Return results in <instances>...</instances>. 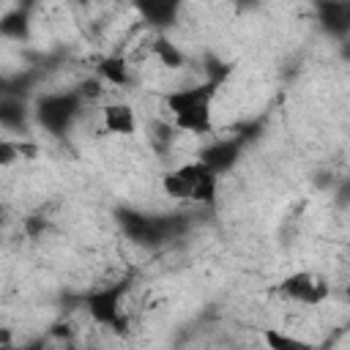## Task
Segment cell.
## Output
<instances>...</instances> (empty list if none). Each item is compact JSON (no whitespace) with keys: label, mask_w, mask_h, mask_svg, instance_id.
Instances as JSON below:
<instances>
[{"label":"cell","mask_w":350,"mask_h":350,"mask_svg":"<svg viewBox=\"0 0 350 350\" xmlns=\"http://www.w3.org/2000/svg\"><path fill=\"white\" fill-rule=\"evenodd\" d=\"M161 186H164V191H167V197H172V200H191V183L175 170V172H167L164 175V180H161Z\"/></svg>","instance_id":"8992f818"},{"label":"cell","mask_w":350,"mask_h":350,"mask_svg":"<svg viewBox=\"0 0 350 350\" xmlns=\"http://www.w3.org/2000/svg\"><path fill=\"white\" fill-rule=\"evenodd\" d=\"M153 52H156V57H159L167 68H180V66H183V55H180V49H178L175 44H170L167 38H159V41L153 44Z\"/></svg>","instance_id":"52a82bcc"},{"label":"cell","mask_w":350,"mask_h":350,"mask_svg":"<svg viewBox=\"0 0 350 350\" xmlns=\"http://www.w3.org/2000/svg\"><path fill=\"white\" fill-rule=\"evenodd\" d=\"M345 298H347V304H350V284H347V290H345Z\"/></svg>","instance_id":"9c48e42d"},{"label":"cell","mask_w":350,"mask_h":350,"mask_svg":"<svg viewBox=\"0 0 350 350\" xmlns=\"http://www.w3.org/2000/svg\"><path fill=\"white\" fill-rule=\"evenodd\" d=\"M126 60H120V57H107L104 63H101V74H104V79H109L112 85H123L126 82Z\"/></svg>","instance_id":"ba28073f"},{"label":"cell","mask_w":350,"mask_h":350,"mask_svg":"<svg viewBox=\"0 0 350 350\" xmlns=\"http://www.w3.org/2000/svg\"><path fill=\"white\" fill-rule=\"evenodd\" d=\"M19 350H41V347H19Z\"/></svg>","instance_id":"30bf717a"},{"label":"cell","mask_w":350,"mask_h":350,"mask_svg":"<svg viewBox=\"0 0 350 350\" xmlns=\"http://www.w3.org/2000/svg\"><path fill=\"white\" fill-rule=\"evenodd\" d=\"M279 293L287 295V298H293V301H298V304L317 306V304L328 295V284H325L320 276L309 273V271H298V273L287 276V279L279 284Z\"/></svg>","instance_id":"7a4b0ae2"},{"label":"cell","mask_w":350,"mask_h":350,"mask_svg":"<svg viewBox=\"0 0 350 350\" xmlns=\"http://www.w3.org/2000/svg\"><path fill=\"white\" fill-rule=\"evenodd\" d=\"M88 312L104 325H120V290H101L88 298Z\"/></svg>","instance_id":"3957f363"},{"label":"cell","mask_w":350,"mask_h":350,"mask_svg":"<svg viewBox=\"0 0 350 350\" xmlns=\"http://www.w3.org/2000/svg\"><path fill=\"white\" fill-rule=\"evenodd\" d=\"M262 339L268 342L271 350H312L306 342H301V339H295V336H290L284 331H276V328H268L262 334Z\"/></svg>","instance_id":"5b68a950"},{"label":"cell","mask_w":350,"mask_h":350,"mask_svg":"<svg viewBox=\"0 0 350 350\" xmlns=\"http://www.w3.org/2000/svg\"><path fill=\"white\" fill-rule=\"evenodd\" d=\"M211 98H213V85H194L186 90H175L167 98V107L172 109L175 126L202 134L211 129Z\"/></svg>","instance_id":"6da1fadb"},{"label":"cell","mask_w":350,"mask_h":350,"mask_svg":"<svg viewBox=\"0 0 350 350\" xmlns=\"http://www.w3.org/2000/svg\"><path fill=\"white\" fill-rule=\"evenodd\" d=\"M101 118H104V129L109 134H134L137 131V118H134L131 107H126V104H107L101 109Z\"/></svg>","instance_id":"277c9868"}]
</instances>
